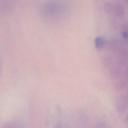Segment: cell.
<instances>
[{
  "instance_id": "1",
  "label": "cell",
  "mask_w": 128,
  "mask_h": 128,
  "mask_svg": "<svg viewBox=\"0 0 128 128\" xmlns=\"http://www.w3.org/2000/svg\"><path fill=\"white\" fill-rule=\"evenodd\" d=\"M43 16L47 18H60L66 14L67 7L63 2H46L41 8Z\"/></svg>"
},
{
  "instance_id": "2",
  "label": "cell",
  "mask_w": 128,
  "mask_h": 128,
  "mask_svg": "<svg viewBox=\"0 0 128 128\" xmlns=\"http://www.w3.org/2000/svg\"><path fill=\"white\" fill-rule=\"evenodd\" d=\"M120 37L121 41L128 47V21L120 24Z\"/></svg>"
}]
</instances>
